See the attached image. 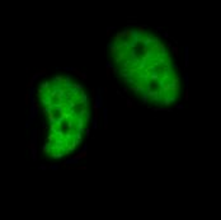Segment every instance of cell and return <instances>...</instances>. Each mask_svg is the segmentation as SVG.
I'll use <instances>...</instances> for the list:
<instances>
[{
	"label": "cell",
	"instance_id": "cell-1",
	"mask_svg": "<svg viewBox=\"0 0 221 220\" xmlns=\"http://www.w3.org/2000/svg\"><path fill=\"white\" fill-rule=\"evenodd\" d=\"M108 60L113 74L141 103L167 108L181 98L182 80L168 43L144 26H128L112 36Z\"/></svg>",
	"mask_w": 221,
	"mask_h": 220
},
{
	"label": "cell",
	"instance_id": "cell-2",
	"mask_svg": "<svg viewBox=\"0 0 221 220\" xmlns=\"http://www.w3.org/2000/svg\"><path fill=\"white\" fill-rule=\"evenodd\" d=\"M36 106L47 159L58 162L80 150L93 121L92 101L84 84L69 73L48 75L37 85Z\"/></svg>",
	"mask_w": 221,
	"mask_h": 220
}]
</instances>
